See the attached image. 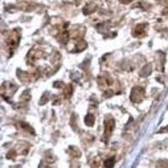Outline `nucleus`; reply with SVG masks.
<instances>
[{
    "mask_svg": "<svg viewBox=\"0 0 168 168\" xmlns=\"http://www.w3.org/2000/svg\"><path fill=\"white\" fill-rule=\"evenodd\" d=\"M20 40V34L18 30L13 29L8 35L6 38V43H7L8 48L10 51H13L15 48L18 46V42Z\"/></svg>",
    "mask_w": 168,
    "mask_h": 168,
    "instance_id": "1",
    "label": "nucleus"
},
{
    "mask_svg": "<svg viewBox=\"0 0 168 168\" xmlns=\"http://www.w3.org/2000/svg\"><path fill=\"white\" fill-rule=\"evenodd\" d=\"M145 97V90L140 87L133 88L130 93V100L135 103H139Z\"/></svg>",
    "mask_w": 168,
    "mask_h": 168,
    "instance_id": "2",
    "label": "nucleus"
},
{
    "mask_svg": "<svg viewBox=\"0 0 168 168\" xmlns=\"http://www.w3.org/2000/svg\"><path fill=\"white\" fill-rule=\"evenodd\" d=\"M115 122L114 119L112 118H106V119L104 121V135L103 137L106 139H109L110 135H112L113 129H114Z\"/></svg>",
    "mask_w": 168,
    "mask_h": 168,
    "instance_id": "3",
    "label": "nucleus"
},
{
    "mask_svg": "<svg viewBox=\"0 0 168 168\" xmlns=\"http://www.w3.org/2000/svg\"><path fill=\"white\" fill-rule=\"evenodd\" d=\"M2 93H4V92H6V97H11L15 91L17 90V86L15 84L13 83H4L2 86Z\"/></svg>",
    "mask_w": 168,
    "mask_h": 168,
    "instance_id": "4",
    "label": "nucleus"
},
{
    "mask_svg": "<svg viewBox=\"0 0 168 168\" xmlns=\"http://www.w3.org/2000/svg\"><path fill=\"white\" fill-rule=\"evenodd\" d=\"M146 25H138L135 29L134 35L136 37H142L146 35Z\"/></svg>",
    "mask_w": 168,
    "mask_h": 168,
    "instance_id": "5",
    "label": "nucleus"
},
{
    "mask_svg": "<svg viewBox=\"0 0 168 168\" xmlns=\"http://www.w3.org/2000/svg\"><path fill=\"white\" fill-rule=\"evenodd\" d=\"M156 168H168V160L161 159L156 162Z\"/></svg>",
    "mask_w": 168,
    "mask_h": 168,
    "instance_id": "6",
    "label": "nucleus"
},
{
    "mask_svg": "<svg viewBox=\"0 0 168 168\" xmlns=\"http://www.w3.org/2000/svg\"><path fill=\"white\" fill-rule=\"evenodd\" d=\"M95 122V117L92 114V113H88V115L85 118V123L88 126H92Z\"/></svg>",
    "mask_w": 168,
    "mask_h": 168,
    "instance_id": "7",
    "label": "nucleus"
},
{
    "mask_svg": "<svg viewBox=\"0 0 168 168\" xmlns=\"http://www.w3.org/2000/svg\"><path fill=\"white\" fill-rule=\"evenodd\" d=\"M151 73V66L150 65H146L143 67V69L140 72V76L141 77H147Z\"/></svg>",
    "mask_w": 168,
    "mask_h": 168,
    "instance_id": "8",
    "label": "nucleus"
},
{
    "mask_svg": "<svg viewBox=\"0 0 168 168\" xmlns=\"http://www.w3.org/2000/svg\"><path fill=\"white\" fill-rule=\"evenodd\" d=\"M114 163H115V158L114 157H110L109 159H107L104 161V167L105 168H113L114 166Z\"/></svg>",
    "mask_w": 168,
    "mask_h": 168,
    "instance_id": "9",
    "label": "nucleus"
},
{
    "mask_svg": "<svg viewBox=\"0 0 168 168\" xmlns=\"http://www.w3.org/2000/svg\"><path fill=\"white\" fill-rule=\"evenodd\" d=\"M70 155L73 157H79L81 156V152L79 151V150L77 149V147H70Z\"/></svg>",
    "mask_w": 168,
    "mask_h": 168,
    "instance_id": "10",
    "label": "nucleus"
},
{
    "mask_svg": "<svg viewBox=\"0 0 168 168\" xmlns=\"http://www.w3.org/2000/svg\"><path fill=\"white\" fill-rule=\"evenodd\" d=\"M72 93V87L71 85H67L66 88L64 89V95L66 98H69Z\"/></svg>",
    "mask_w": 168,
    "mask_h": 168,
    "instance_id": "11",
    "label": "nucleus"
},
{
    "mask_svg": "<svg viewBox=\"0 0 168 168\" xmlns=\"http://www.w3.org/2000/svg\"><path fill=\"white\" fill-rule=\"evenodd\" d=\"M16 156H17V152H16V150H9L8 153L6 155L7 159H14V158H15Z\"/></svg>",
    "mask_w": 168,
    "mask_h": 168,
    "instance_id": "12",
    "label": "nucleus"
},
{
    "mask_svg": "<svg viewBox=\"0 0 168 168\" xmlns=\"http://www.w3.org/2000/svg\"><path fill=\"white\" fill-rule=\"evenodd\" d=\"M48 95H49V93L48 92H45L44 94H43V96H42V98L40 99V103L41 104V105H44L45 102L48 101V99H45V98H47Z\"/></svg>",
    "mask_w": 168,
    "mask_h": 168,
    "instance_id": "13",
    "label": "nucleus"
},
{
    "mask_svg": "<svg viewBox=\"0 0 168 168\" xmlns=\"http://www.w3.org/2000/svg\"><path fill=\"white\" fill-rule=\"evenodd\" d=\"M39 168H50V167H49V166L47 165V163H45V162H44V161H41Z\"/></svg>",
    "mask_w": 168,
    "mask_h": 168,
    "instance_id": "14",
    "label": "nucleus"
},
{
    "mask_svg": "<svg viewBox=\"0 0 168 168\" xmlns=\"http://www.w3.org/2000/svg\"><path fill=\"white\" fill-rule=\"evenodd\" d=\"M133 0H120L121 3H123L124 4H129L130 2H132Z\"/></svg>",
    "mask_w": 168,
    "mask_h": 168,
    "instance_id": "15",
    "label": "nucleus"
},
{
    "mask_svg": "<svg viewBox=\"0 0 168 168\" xmlns=\"http://www.w3.org/2000/svg\"><path fill=\"white\" fill-rule=\"evenodd\" d=\"M161 132H168V126H166V128L161 129Z\"/></svg>",
    "mask_w": 168,
    "mask_h": 168,
    "instance_id": "16",
    "label": "nucleus"
},
{
    "mask_svg": "<svg viewBox=\"0 0 168 168\" xmlns=\"http://www.w3.org/2000/svg\"><path fill=\"white\" fill-rule=\"evenodd\" d=\"M9 168H21L19 166H10Z\"/></svg>",
    "mask_w": 168,
    "mask_h": 168,
    "instance_id": "17",
    "label": "nucleus"
}]
</instances>
